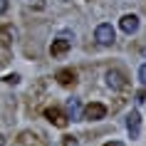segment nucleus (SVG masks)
Segmentation results:
<instances>
[{"instance_id":"1","label":"nucleus","mask_w":146,"mask_h":146,"mask_svg":"<svg viewBox=\"0 0 146 146\" xmlns=\"http://www.w3.org/2000/svg\"><path fill=\"white\" fill-rule=\"evenodd\" d=\"M94 37H97V42L99 45H104V47H109V45H114V27L109 23H102V25H97V30H94Z\"/></svg>"},{"instance_id":"2","label":"nucleus","mask_w":146,"mask_h":146,"mask_svg":"<svg viewBox=\"0 0 146 146\" xmlns=\"http://www.w3.org/2000/svg\"><path fill=\"white\" fill-rule=\"evenodd\" d=\"M104 116H107V107L99 104V102L87 104L84 111H82V119H87V121H99V119H104Z\"/></svg>"},{"instance_id":"3","label":"nucleus","mask_w":146,"mask_h":146,"mask_svg":"<svg viewBox=\"0 0 146 146\" xmlns=\"http://www.w3.org/2000/svg\"><path fill=\"white\" fill-rule=\"evenodd\" d=\"M107 84L111 87V89H116V92H121V89L129 87V82H126V77H124L119 69H109L107 72Z\"/></svg>"},{"instance_id":"4","label":"nucleus","mask_w":146,"mask_h":146,"mask_svg":"<svg viewBox=\"0 0 146 146\" xmlns=\"http://www.w3.org/2000/svg\"><path fill=\"white\" fill-rule=\"evenodd\" d=\"M126 129H129L131 139H139V134H141V116H139V111H131L126 116Z\"/></svg>"},{"instance_id":"5","label":"nucleus","mask_w":146,"mask_h":146,"mask_svg":"<svg viewBox=\"0 0 146 146\" xmlns=\"http://www.w3.org/2000/svg\"><path fill=\"white\" fill-rule=\"evenodd\" d=\"M45 116L54 124V126H60V129H62V126H67V116L62 114V109H57V107H50L45 111Z\"/></svg>"},{"instance_id":"6","label":"nucleus","mask_w":146,"mask_h":146,"mask_svg":"<svg viewBox=\"0 0 146 146\" xmlns=\"http://www.w3.org/2000/svg\"><path fill=\"white\" fill-rule=\"evenodd\" d=\"M119 25H121V30L126 32V35H134V32L139 30V17L136 15H124Z\"/></svg>"},{"instance_id":"7","label":"nucleus","mask_w":146,"mask_h":146,"mask_svg":"<svg viewBox=\"0 0 146 146\" xmlns=\"http://www.w3.org/2000/svg\"><path fill=\"white\" fill-rule=\"evenodd\" d=\"M72 47V42L69 40H64V37H60V40H54L52 45H50V52H52V57H60V54H64Z\"/></svg>"},{"instance_id":"8","label":"nucleus","mask_w":146,"mask_h":146,"mask_svg":"<svg viewBox=\"0 0 146 146\" xmlns=\"http://www.w3.org/2000/svg\"><path fill=\"white\" fill-rule=\"evenodd\" d=\"M67 119H72V121H77L79 116H82V107H79V102L77 99H69L67 102Z\"/></svg>"},{"instance_id":"9","label":"nucleus","mask_w":146,"mask_h":146,"mask_svg":"<svg viewBox=\"0 0 146 146\" xmlns=\"http://www.w3.org/2000/svg\"><path fill=\"white\" fill-rule=\"evenodd\" d=\"M57 82L60 84H74V72L72 69H60L57 72Z\"/></svg>"},{"instance_id":"10","label":"nucleus","mask_w":146,"mask_h":146,"mask_svg":"<svg viewBox=\"0 0 146 146\" xmlns=\"http://www.w3.org/2000/svg\"><path fill=\"white\" fill-rule=\"evenodd\" d=\"M10 30H0V45H10Z\"/></svg>"},{"instance_id":"11","label":"nucleus","mask_w":146,"mask_h":146,"mask_svg":"<svg viewBox=\"0 0 146 146\" xmlns=\"http://www.w3.org/2000/svg\"><path fill=\"white\" fill-rule=\"evenodd\" d=\"M139 79H141V84L146 87V62L141 64V67H139Z\"/></svg>"},{"instance_id":"12","label":"nucleus","mask_w":146,"mask_h":146,"mask_svg":"<svg viewBox=\"0 0 146 146\" xmlns=\"http://www.w3.org/2000/svg\"><path fill=\"white\" fill-rule=\"evenodd\" d=\"M5 82H8V84H17V82H20V77H17V74H8V77H5Z\"/></svg>"},{"instance_id":"13","label":"nucleus","mask_w":146,"mask_h":146,"mask_svg":"<svg viewBox=\"0 0 146 146\" xmlns=\"http://www.w3.org/2000/svg\"><path fill=\"white\" fill-rule=\"evenodd\" d=\"M64 146H77V139L74 136H64Z\"/></svg>"},{"instance_id":"14","label":"nucleus","mask_w":146,"mask_h":146,"mask_svg":"<svg viewBox=\"0 0 146 146\" xmlns=\"http://www.w3.org/2000/svg\"><path fill=\"white\" fill-rule=\"evenodd\" d=\"M5 10H8V0H0V15H3Z\"/></svg>"},{"instance_id":"15","label":"nucleus","mask_w":146,"mask_h":146,"mask_svg":"<svg viewBox=\"0 0 146 146\" xmlns=\"http://www.w3.org/2000/svg\"><path fill=\"white\" fill-rule=\"evenodd\" d=\"M104 146H124V144H121V141H107Z\"/></svg>"},{"instance_id":"16","label":"nucleus","mask_w":146,"mask_h":146,"mask_svg":"<svg viewBox=\"0 0 146 146\" xmlns=\"http://www.w3.org/2000/svg\"><path fill=\"white\" fill-rule=\"evenodd\" d=\"M0 146H5V136L3 134H0Z\"/></svg>"},{"instance_id":"17","label":"nucleus","mask_w":146,"mask_h":146,"mask_svg":"<svg viewBox=\"0 0 146 146\" xmlns=\"http://www.w3.org/2000/svg\"><path fill=\"white\" fill-rule=\"evenodd\" d=\"M141 54H144V57H146V45H144V47H141Z\"/></svg>"}]
</instances>
